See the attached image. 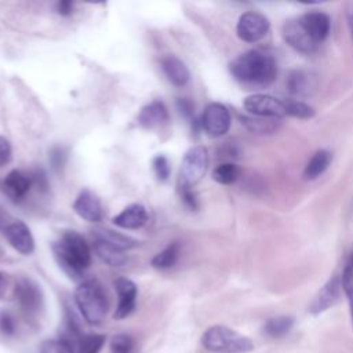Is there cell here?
Returning a JSON list of instances; mask_svg holds the SVG:
<instances>
[{"label": "cell", "mask_w": 353, "mask_h": 353, "mask_svg": "<svg viewBox=\"0 0 353 353\" xmlns=\"http://www.w3.org/2000/svg\"><path fill=\"white\" fill-rule=\"evenodd\" d=\"M229 70L241 83L266 85L277 77V62L265 51L250 50L232 61Z\"/></svg>", "instance_id": "cell-1"}, {"label": "cell", "mask_w": 353, "mask_h": 353, "mask_svg": "<svg viewBox=\"0 0 353 353\" xmlns=\"http://www.w3.org/2000/svg\"><path fill=\"white\" fill-rule=\"evenodd\" d=\"M51 248L59 266L73 279H80L91 265V250L84 237L74 230H66Z\"/></svg>", "instance_id": "cell-2"}, {"label": "cell", "mask_w": 353, "mask_h": 353, "mask_svg": "<svg viewBox=\"0 0 353 353\" xmlns=\"http://www.w3.org/2000/svg\"><path fill=\"white\" fill-rule=\"evenodd\" d=\"M74 302L90 324H99L106 316L108 301L102 285L97 280H85L74 291Z\"/></svg>", "instance_id": "cell-3"}, {"label": "cell", "mask_w": 353, "mask_h": 353, "mask_svg": "<svg viewBox=\"0 0 353 353\" xmlns=\"http://www.w3.org/2000/svg\"><path fill=\"white\" fill-rule=\"evenodd\" d=\"M203 346L214 353H248L254 343L247 336L225 325L210 327L201 338Z\"/></svg>", "instance_id": "cell-4"}, {"label": "cell", "mask_w": 353, "mask_h": 353, "mask_svg": "<svg viewBox=\"0 0 353 353\" xmlns=\"http://www.w3.org/2000/svg\"><path fill=\"white\" fill-rule=\"evenodd\" d=\"M208 165V152L197 145L186 150L181 164V185L192 188L204 176Z\"/></svg>", "instance_id": "cell-5"}, {"label": "cell", "mask_w": 353, "mask_h": 353, "mask_svg": "<svg viewBox=\"0 0 353 353\" xmlns=\"http://www.w3.org/2000/svg\"><path fill=\"white\" fill-rule=\"evenodd\" d=\"M244 109L255 116L263 119H283L287 116L285 101L274 98L268 94H252L248 95L243 102Z\"/></svg>", "instance_id": "cell-6"}, {"label": "cell", "mask_w": 353, "mask_h": 353, "mask_svg": "<svg viewBox=\"0 0 353 353\" xmlns=\"http://www.w3.org/2000/svg\"><path fill=\"white\" fill-rule=\"evenodd\" d=\"M269 19L256 11H247L240 15L236 26L237 36L245 43H256L269 32Z\"/></svg>", "instance_id": "cell-7"}, {"label": "cell", "mask_w": 353, "mask_h": 353, "mask_svg": "<svg viewBox=\"0 0 353 353\" xmlns=\"http://www.w3.org/2000/svg\"><path fill=\"white\" fill-rule=\"evenodd\" d=\"M201 128L212 138H218L225 135L232 124V116L229 109L219 103V102H211L204 109V113L201 116Z\"/></svg>", "instance_id": "cell-8"}, {"label": "cell", "mask_w": 353, "mask_h": 353, "mask_svg": "<svg viewBox=\"0 0 353 353\" xmlns=\"http://www.w3.org/2000/svg\"><path fill=\"white\" fill-rule=\"evenodd\" d=\"M15 298L21 309L28 314H36L43 305V295L39 285L30 279L22 277L15 284Z\"/></svg>", "instance_id": "cell-9"}, {"label": "cell", "mask_w": 353, "mask_h": 353, "mask_svg": "<svg viewBox=\"0 0 353 353\" xmlns=\"http://www.w3.org/2000/svg\"><path fill=\"white\" fill-rule=\"evenodd\" d=\"M301 26L303 28V30L307 33V36L319 46L320 43H323L328 34H330V29H331V19L330 17L323 12V11H307L303 15H301L298 18Z\"/></svg>", "instance_id": "cell-10"}, {"label": "cell", "mask_w": 353, "mask_h": 353, "mask_svg": "<svg viewBox=\"0 0 353 353\" xmlns=\"http://www.w3.org/2000/svg\"><path fill=\"white\" fill-rule=\"evenodd\" d=\"M283 37L288 46L302 54H312L317 50V44L307 36V33L301 26L298 18L290 19L283 26Z\"/></svg>", "instance_id": "cell-11"}, {"label": "cell", "mask_w": 353, "mask_h": 353, "mask_svg": "<svg viewBox=\"0 0 353 353\" xmlns=\"http://www.w3.org/2000/svg\"><path fill=\"white\" fill-rule=\"evenodd\" d=\"M114 288L119 296V305L114 312V319L120 320L132 313L137 302V285L134 281L125 277H120L114 281Z\"/></svg>", "instance_id": "cell-12"}, {"label": "cell", "mask_w": 353, "mask_h": 353, "mask_svg": "<svg viewBox=\"0 0 353 353\" xmlns=\"http://www.w3.org/2000/svg\"><path fill=\"white\" fill-rule=\"evenodd\" d=\"M4 236L14 250L23 255H29L34 250V240L29 228L21 222L14 221L4 229Z\"/></svg>", "instance_id": "cell-13"}, {"label": "cell", "mask_w": 353, "mask_h": 353, "mask_svg": "<svg viewBox=\"0 0 353 353\" xmlns=\"http://www.w3.org/2000/svg\"><path fill=\"white\" fill-rule=\"evenodd\" d=\"M73 210L80 218L94 223L102 221L103 216V210L99 199L88 189H84L79 193L73 203Z\"/></svg>", "instance_id": "cell-14"}, {"label": "cell", "mask_w": 353, "mask_h": 353, "mask_svg": "<svg viewBox=\"0 0 353 353\" xmlns=\"http://www.w3.org/2000/svg\"><path fill=\"white\" fill-rule=\"evenodd\" d=\"M341 290H342V283L341 279L338 276L331 277L324 285L323 288L317 292V295L314 296V299L310 303V313L313 314H319L327 309H330L332 305H335V302L339 299L341 295Z\"/></svg>", "instance_id": "cell-15"}, {"label": "cell", "mask_w": 353, "mask_h": 353, "mask_svg": "<svg viewBox=\"0 0 353 353\" xmlns=\"http://www.w3.org/2000/svg\"><path fill=\"white\" fill-rule=\"evenodd\" d=\"M161 69L168 79V81L176 87H183L189 79H190V72L186 66V63L179 59L175 55H165L160 61Z\"/></svg>", "instance_id": "cell-16"}, {"label": "cell", "mask_w": 353, "mask_h": 353, "mask_svg": "<svg viewBox=\"0 0 353 353\" xmlns=\"http://www.w3.org/2000/svg\"><path fill=\"white\" fill-rule=\"evenodd\" d=\"M167 121H168V110L160 99L152 101L150 103L143 106L138 116L139 125L148 130L161 127Z\"/></svg>", "instance_id": "cell-17"}, {"label": "cell", "mask_w": 353, "mask_h": 353, "mask_svg": "<svg viewBox=\"0 0 353 353\" xmlns=\"http://www.w3.org/2000/svg\"><path fill=\"white\" fill-rule=\"evenodd\" d=\"M148 221L146 208L142 204H130L120 214H117L112 222L123 229H139Z\"/></svg>", "instance_id": "cell-18"}, {"label": "cell", "mask_w": 353, "mask_h": 353, "mask_svg": "<svg viewBox=\"0 0 353 353\" xmlns=\"http://www.w3.org/2000/svg\"><path fill=\"white\" fill-rule=\"evenodd\" d=\"M32 186V181L28 175L22 174L18 170H12L10 171L4 181H3V188L4 192L14 200H19L22 199L30 189Z\"/></svg>", "instance_id": "cell-19"}, {"label": "cell", "mask_w": 353, "mask_h": 353, "mask_svg": "<svg viewBox=\"0 0 353 353\" xmlns=\"http://www.w3.org/2000/svg\"><path fill=\"white\" fill-rule=\"evenodd\" d=\"M92 233L95 236V240L103 241V243H106V244H109V245H112L117 250H121V251L130 250V248H132L138 244V241L134 240L132 237L121 234V233L114 232L112 229H106V228H98Z\"/></svg>", "instance_id": "cell-20"}, {"label": "cell", "mask_w": 353, "mask_h": 353, "mask_svg": "<svg viewBox=\"0 0 353 353\" xmlns=\"http://www.w3.org/2000/svg\"><path fill=\"white\" fill-rule=\"evenodd\" d=\"M331 161H332V154L328 150L320 149L314 152L303 170L305 179L312 181L319 178L330 167Z\"/></svg>", "instance_id": "cell-21"}, {"label": "cell", "mask_w": 353, "mask_h": 353, "mask_svg": "<svg viewBox=\"0 0 353 353\" xmlns=\"http://www.w3.org/2000/svg\"><path fill=\"white\" fill-rule=\"evenodd\" d=\"M94 251L98 255V258L109 266H121L127 262V256H125L124 251L117 250L103 241L95 240Z\"/></svg>", "instance_id": "cell-22"}, {"label": "cell", "mask_w": 353, "mask_h": 353, "mask_svg": "<svg viewBox=\"0 0 353 353\" xmlns=\"http://www.w3.org/2000/svg\"><path fill=\"white\" fill-rule=\"evenodd\" d=\"M179 254H181V244L178 241H175V243H171L170 245H167L159 254H156L150 263L156 269H168L176 263Z\"/></svg>", "instance_id": "cell-23"}, {"label": "cell", "mask_w": 353, "mask_h": 353, "mask_svg": "<svg viewBox=\"0 0 353 353\" xmlns=\"http://www.w3.org/2000/svg\"><path fill=\"white\" fill-rule=\"evenodd\" d=\"M241 170L237 164L226 161L218 164L212 171V179L221 185H232L240 178Z\"/></svg>", "instance_id": "cell-24"}, {"label": "cell", "mask_w": 353, "mask_h": 353, "mask_svg": "<svg viewBox=\"0 0 353 353\" xmlns=\"http://www.w3.org/2000/svg\"><path fill=\"white\" fill-rule=\"evenodd\" d=\"M294 325V319L290 316H277L269 319L263 325V332L272 338H280L290 332Z\"/></svg>", "instance_id": "cell-25"}, {"label": "cell", "mask_w": 353, "mask_h": 353, "mask_svg": "<svg viewBox=\"0 0 353 353\" xmlns=\"http://www.w3.org/2000/svg\"><path fill=\"white\" fill-rule=\"evenodd\" d=\"M312 87V76L303 70H294L288 77V88L295 95L307 94Z\"/></svg>", "instance_id": "cell-26"}, {"label": "cell", "mask_w": 353, "mask_h": 353, "mask_svg": "<svg viewBox=\"0 0 353 353\" xmlns=\"http://www.w3.org/2000/svg\"><path fill=\"white\" fill-rule=\"evenodd\" d=\"M105 343V336L99 334L81 335L76 343V353H99Z\"/></svg>", "instance_id": "cell-27"}, {"label": "cell", "mask_w": 353, "mask_h": 353, "mask_svg": "<svg viewBox=\"0 0 353 353\" xmlns=\"http://www.w3.org/2000/svg\"><path fill=\"white\" fill-rule=\"evenodd\" d=\"M285 106L287 116H292L296 119H310L314 116V109L298 99H287Z\"/></svg>", "instance_id": "cell-28"}, {"label": "cell", "mask_w": 353, "mask_h": 353, "mask_svg": "<svg viewBox=\"0 0 353 353\" xmlns=\"http://www.w3.org/2000/svg\"><path fill=\"white\" fill-rule=\"evenodd\" d=\"M341 283H342V290L347 298L350 319H352V324H353V268L347 263L343 268Z\"/></svg>", "instance_id": "cell-29"}, {"label": "cell", "mask_w": 353, "mask_h": 353, "mask_svg": "<svg viewBox=\"0 0 353 353\" xmlns=\"http://www.w3.org/2000/svg\"><path fill=\"white\" fill-rule=\"evenodd\" d=\"M40 353H76L74 346L68 339H51L43 342Z\"/></svg>", "instance_id": "cell-30"}, {"label": "cell", "mask_w": 353, "mask_h": 353, "mask_svg": "<svg viewBox=\"0 0 353 353\" xmlns=\"http://www.w3.org/2000/svg\"><path fill=\"white\" fill-rule=\"evenodd\" d=\"M152 168L154 171V175L157 176L159 181L164 182L168 179L170 174H171V168H170V163L167 160L165 156L163 154H157L156 157H153L152 160Z\"/></svg>", "instance_id": "cell-31"}, {"label": "cell", "mask_w": 353, "mask_h": 353, "mask_svg": "<svg viewBox=\"0 0 353 353\" xmlns=\"http://www.w3.org/2000/svg\"><path fill=\"white\" fill-rule=\"evenodd\" d=\"M110 347L113 353H131L134 347V341L127 334H119L112 338Z\"/></svg>", "instance_id": "cell-32"}, {"label": "cell", "mask_w": 353, "mask_h": 353, "mask_svg": "<svg viewBox=\"0 0 353 353\" xmlns=\"http://www.w3.org/2000/svg\"><path fill=\"white\" fill-rule=\"evenodd\" d=\"M276 119H263V117H258V119H244V124L256 132H269L273 131L276 127Z\"/></svg>", "instance_id": "cell-33"}, {"label": "cell", "mask_w": 353, "mask_h": 353, "mask_svg": "<svg viewBox=\"0 0 353 353\" xmlns=\"http://www.w3.org/2000/svg\"><path fill=\"white\" fill-rule=\"evenodd\" d=\"M66 159H68V154H66V150L63 148L55 146L50 150V163H51V167L57 172H59L65 167Z\"/></svg>", "instance_id": "cell-34"}, {"label": "cell", "mask_w": 353, "mask_h": 353, "mask_svg": "<svg viewBox=\"0 0 353 353\" xmlns=\"http://www.w3.org/2000/svg\"><path fill=\"white\" fill-rule=\"evenodd\" d=\"M179 193H181V199L183 201V204L192 210V211H196L199 208V203H197V197L194 194V192L189 188V186H185V185H179Z\"/></svg>", "instance_id": "cell-35"}, {"label": "cell", "mask_w": 353, "mask_h": 353, "mask_svg": "<svg viewBox=\"0 0 353 353\" xmlns=\"http://www.w3.org/2000/svg\"><path fill=\"white\" fill-rule=\"evenodd\" d=\"M176 109L179 110V113L186 117V119H194V105L192 103V101L186 99V98H178L176 99Z\"/></svg>", "instance_id": "cell-36"}, {"label": "cell", "mask_w": 353, "mask_h": 353, "mask_svg": "<svg viewBox=\"0 0 353 353\" xmlns=\"http://www.w3.org/2000/svg\"><path fill=\"white\" fill-rule=\"evenodd\" d=\"M29 178L32 181V185H36L37 189H40L41 192H46L48 189V179H47V175L43 170L33 171Z\"/></svg>", "instance_id": "cell-37"}, {"label": "cell", "mask_w": 353, "mask_h": 353, "mask_svg": "<svg viewBox=\"0 0 353 353\" xmlns=\"http://www.w3.org/2000/svg\"><path fill=\"white\" fill-rule=\"evenodd\" d=\"M11 160V145L8 139L0 137V165H6Z\"/></svg>", "instance_id": "cell-38"}, {"label": "cell", "mask_w": 353, "mask_h": 353, "mask_svg": "<svg viewBox=\"0 0 353 353\" xmlns=\"http://www.w3.org/2000/svg\"><path fill=\"white\" fill-rule=\"evenodd\" d=\"M0 328L6 335H12L15 331L14 319L8 313H3L0 316Z\"/></svg>", "instance_id": "cell-39"}, {"label": "cell", "mask_w": 353, "mask_h": 353, "mask_svg": "<svg viewBox=\"0 0 353 353\" xmlns=\"http://www.w3.org/2000/svg\"><path fill=\"white\" fill-rule=\"evenodd\" d=\"M57 12L62 17H69L73 12V3L70 0H61L57 3Z\"/></svg>", "instance_id": "cell-40"}, {"label": "cell", "mask_w": 353, "mask_h": 353, "mask_svg": "<svg viewBox=\"0 0 353 353\" xmlns=\"http://www.w3.org/2000/svg\"><path fill=\"white\" fill-rule=\"evenodd\" d=\"M346 22H347V28L353 40V4H349L346 7Z\"/></svg>", "instance_id": "cell-41"}, {"label": "cell", "mask_w": 353, "mask_h": 353, "mask_svg": "<svg viewBox=\"0 0 353 353\" xmlns=\"http://www.w3.org/2000/svg\"><path fill=\"white\" fill-rule=\"evenodd\" d=\"M10 223H7V214H4L1 210H0V230L4 232V229L8 226Z\"/></svg>", "instance_id": "cell-42"}, {"label": "cell", "mask_w": 353, "mask_h": 353, "mask_svg": "<svg viewBox=\"0 0 353 353\" xmlns=\"http://www.w3.org/2000/svg\"><path fill=\"white\" fill-rule=\"evenodd\" d=\"M4 290H6V276L0 272V298L4 294Z\"/></svg>", "instance_id": "cell-43"}, {"label": "cell", "mask_w": 353, "mask_h": 353, "mask_svg": "<svg viewBox=\"0 0 353 353\" xmlns=\"http://www.w3.org/2000/svg\"><path fill=\"white\" fill-rule=\"evenodd\" d=\"M347 265H350L353 268V248H352V252L349 255V261H347Z\"/></svg>", "instance_id": "cell-44"}]
</instances>
